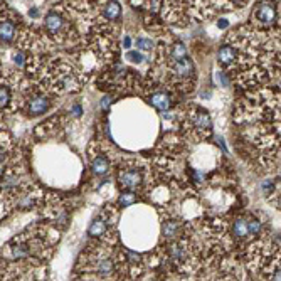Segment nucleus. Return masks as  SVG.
Instances as JSON below:
<instances>
[{
	"instance_id": "1",
	"label": "nucleus",
	"mask_w": 281,
	"mask_h": 281,
	"mask_svg": "<svg viewBox=\"0 0 281 281\" xmlns=\"http://www.w3.org/2000/svg\"><path fill=\"white\" fill-rule=\"evenodd\" d=\"M42 32L46 34L51 44L59 46V48H71L81 42L74 24L64 8H53L46 14Z\"/></svg>"
},
{
	"instance_id": "2",
	"label": "nucleus",
	"mask_w": 281,
	"mask_h": 281,
	"mask_svg": "<svg viewBox=\"0 0 281 281\" xmlns=\"http://www.w3.org/2000/svg\"><path fill=\"white\" fill-rule=\"evenodd\" d=\"M89 46L96 57L105 62H113L118 56V25L101 19V22L89 31Z\"/></svg>"
},
{
	"instance_id": "3",
	"label": "nucleus",
	"mask_w": 281,
	"mask_h": 281,
	"mask_svg": "<svg viewBox=\"0 0 281 281\" xmlns=\"http://www.w3.org/2000/svg\"><path fill=\"white\" fill-rule=\"evenodd\" d=\"M182 125L192 133V137L197 142L207 140L212 135V121L211 116L206 110L199 108V106H189L184 112L182 118Z\"/></svg>"
},
{
	"instance_id": "4",
	"label": "nucleus",
	"mask_w": 281,
	"mask_h": 281,
	"mask_svg": "<svg viewBox=\"0 0 281 281\" xmlns=\"http://www.w3.org/2000/svg\"><path fill=\"white\" fill-rule=\"evenodd\" d=\"M280 17V7L276 0H258L251 14V27L258 31H268L276 25Z\"/></svg>"
},
{
	"instance_id": "5",
	"label": "nucleus",
	"mask_w": 281,
	"mask_h": 281,
	"mask_svg": "<svg viewBox=\"0 0 281 281\" xmlns=\"http://www.w3.org/2000/svg\"><path fill=\"white\" fill-rule=\"evenodd\" d=\"M118 185L125 192H137L145 184V169L137 160H126L118 169Z\"/></svg>"
},
{
	"instance_id": "6",
	"label": "nucleus",
	"mask_w": 281,
	"mask_h": 281,
	"mask_svg": "<svg viewBox=\"0 0 281 281\" xmlns=\"http://www.w3.org/2000/svg\"><path fill=\"white\" fill-rule=\"evenodd\" d=\"M53 98L54 96H51L46 91L34 86L31 91L27 93V96L24 98L20 112H24L27 116H41V114H46L53 108Z\"/></svg>"
},
{
	"instance_id": "7",
	"label": "nucleus",
	"mask_w": 281,
	"mask_h": 281,
	"mask_svg": "<svg viewBox=\"0 0 281 281\" xmlns=\"http://www.w3.org/2000/svg\"><path fill=\"white\" fill-rule=\"evenodd\" d=\"M20 17L10 10L7 5H2V22H0V37H2V46L10 44L17 36V25H19Z\"/></svg>"
},
{
	"instance_id": "8",
	"label": "nucleus",
	"mask_w": 281,
	"mask_h": 281,
	"mask_svg": "<svg viewBox=\"0 0 281 281\" xmlns=\"http://www.w3.org/2000/svg\"><path fill=\"white\" fill-rule=\"evenodd\" d=\"M148 103H150L157 112H169L173 106L172 93L165 91V89H155V91L148 96Z\"/></svg>"
},
{
	"instance_id": "9",
	"label": "nucleus",
	"mask_w": 281,
	"mask_h": 281,
	"mask_svg": "<svg viewBox=\"0 0 281 281\" xmlns=\"http://www.w3.org/2000/svg\"><path fill=\"white\" fill-rule=\"evenodd\" d=\"M236 56H237V51L231 42L221 46L219 51H217V61H219L221 67H224V69H229V67L234 64Z\"/></svg>"
},
{
	"instance_id": "10",
	"label": "nucleus",
	"mask_w": 281,
	"mask_h": 281,
	"mask_svg": "<svg viewBox=\"0 0 281 281\" xmlns=\"http://www.w3.org/2000/svg\"><path fill=\"white\" fill-rule=\"evenodd\" d=\"M232 234L237 239H246V237L253 236V232H251V219H248V217H237L232 224Z\"/></svg>"
},
{
	"instance_id": "11",
	"label": "nucleus",
	"mask_w": 281,
	"mask_h": 281,
	"mask_svg": "<svg viewBox=\"0 0 281 281\" xmlns=\"http://www.w3.org/2000/svg\"><path fill=\"white\" fill-rule=\"evenodd\" d=\"M180 223L177 219H167L162 224V236L165 241H175L180 234Z\"/></svg>"
},
{
	"instance_id": "12",
	"label": "nucleus",
	"mask_w": 281,
	"mask_h": 281,
	"mask_svg": "<svg viewBox=\"0 0 281 281\" xmlns=\"http://www.w3.org/2000/svg\"><path fill=\"white\" fill-rule=\"evenodd\" d=\"M91 169H93V172H95L96 175H105V173H108V170H110L108 157H106L105 153H101V152L95 153V155L91 157Z\"/></svg>"
},
{
	"instance_id": "13",
	"label": "nucleus",
	"mask_w": 281,
	"mask_h": 281,
	"mask_svg": "<svg viewBox=\"0 0 281 281\" xmlns=\"http://www.w3.org/2000/svg\"><path fill=\"white\" fill-rule=\"evenodd\" d=\"M106 232H108V223L105 217H96L88 229V234L91 237H103Z\"/></svg>"
},
{
	"instance_id": "14",
	"label": "nucleus",
	"mask_w": 281,
	"mask_h": 281,
	"mask_svg": "<svg viewBox=\"0 0 281 281\" xmlns=\"http://www.w3.org/2000/svg\"><path fill=\"white\" fill-rule=\"evenodd\" d=\"M135 201H137V194H135V192H123L120 195V199H118V206L123 209V207L131 206Z\"/></svg>"
},
{
	"instance_id": "15",
	"label": "nucleus",
	"mask_w": 281,
	"mask_h": 281,
	"mask_svg": "<svg viewBox=\"0 0 281 281\" xmlns=\"http://www.w3.org/2000/svg\"><path fill=\"white\" fill-rule=\"evenodd\" d=\"M135 44H137V48L140 51H143V53H150L153 49V41L150 37H138V39L135 41Z\"/></svg>"
},
{
	"instance_id": "16",
	"label": "nucleus",
	"mask_w": 281,
	"mask_h": 281,
	"mask_svg": "<svg viewBox=\"0 0 281 281\" xmlns=\"http://www.w3.org/2000/svg\"><path fill=\"white\" fill-rule=\"evenodd\" d=\"M126 59L131 61V62H142L143 56L138 53V51H130V53H126Z\"/></svg>"
},
{
	"instance_id": "17",
	"label": "nucleus",
	"mask_w": 281,
	"mask_h": 281,
	"mask_svg": "<svg viewBox=\"0 0 281 281\" xmlns=\"http://www.w3.org/2000/svg\"><path fill=\"white\" fill-rule=\"evenodd\" d=\"M251 232H253V236H258L261 232V223L258 219H253V217H251Z\"/></svg>"
},
{
	"instance_id": "18",
	"label": "nucleus",
	"mask_w": 281,
	"mask_h": 281,
	"mask_svg": "<svg viewBox=\"0 0 281 281\" xmlns=\"http://www.w3.org/2000/svg\"><path fill=\"white\" fill-rule=\"evenodd\" d=\"M271 281H281V268L275 271V275H273V278H271Z\"/></svg>"
},
{
	"instance_id": "19",
	"label": "nucleus",
	"mask_w": 281,
	"mask_h": 281,
	"mask_svg": "<svg viewBox=\"0 0 281 281\" xmlns=\"http://www.w3.org/2000/svg\"><path fill=\"white\" fill-rule=\"evenodd\" d=\"M217 25H219L221 29H224V27H227V22H225L224 19H221V22H217Z\"/></svg>"
},
{
	"instance_id": "20",
	"label": "nucleus",
	"mask_w": 281,
	"mask_h": 281,
	"mask_svg": "<svg viewBox=\"0 0 281 281\" xmlns=\"http://www.w3.org/2000/svg\"><path fill=\"white\" fill-rule=\"evenodd\" d=\"M123 44H125V48H130V37L128 36L125 37V42H123Z\"/></svg>"
},
{
	"instance_id": "21",
	"label": "nucleus",
	"mask_w": 281,
	"mask_h": 281,
	"mask_svg": "<svg viewBox=\"0 0 281 281\" xmlns=\"http://www.w3.org/2000/svg\"><path fill=\"white\" fill-rule=\"evenodd\" d=\"M278 2V7H280V14H281V0H276Z\"/></svg>"
}]
</instances>
